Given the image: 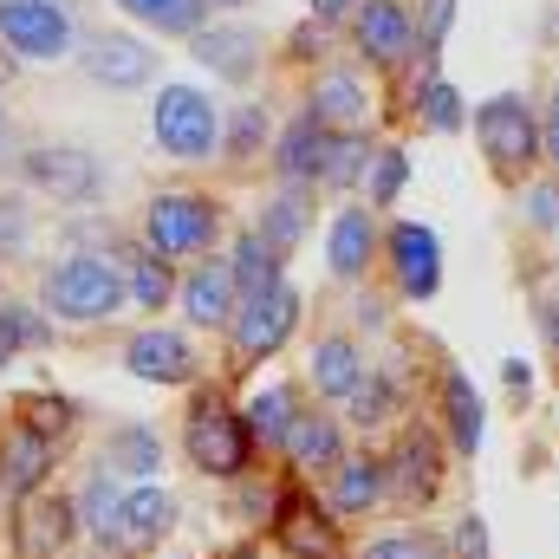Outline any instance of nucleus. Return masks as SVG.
I'll use <instances>...</instances> for the list:
<instances>
[{
    "instance_id": "nucleus-48",
    "label": "nucleus",
    "mask_w": 559,
    "mask_h": 559,
    "mask_svg": "<svg viewBox=\"0 0 559 559\" xmlns=\"http://www.w3.org/2000/svg\"><path fill=\"white\" fill-rule=\"evenodd\" d=\"M501 378H508V391H527V384H534V371H527V358H508V365H501Z\"/></svg>"
},
{
    "instance_id": "nucleus-20",
    "label": "nucleus",
    "mask_w": 559,
    "mask_h": 559,
    "mask_svg": "<svg viewBox=\"0 0 559 559\" xmlns=\"http://www.w3.org/2000/svg\"><path fill=\"white\" fill-rule=\"evenodd\" d=\"M306 384H312L319 397H332V404H352V391L365 384V352H358V338L325 332V338L312 345V358H306Z\"/></svg>"
},
{
    "instance_id": "nucleus-21",
    "label": "nucleus",
    "mask_w": 559,
    "mask_h": 559,
    "mask_svg": "<svg viewBox=\"0 0 559 559\" xmlns=\"http://www.w3.org/2000/svg\"><path fill=\"white\" fill-rule=\"evenodd\" d=\"M306 118H319L325 131H365L371 118V92L358 72H319L312 79V98H306Z\"/></svg>"
},
{
    "instance_id": "nucleus-41",
    "label": "nucleus",
    "mask_w": 559,
    "mask_h": 559,
    "mask_svg": "<svg viewBox=\"0 0 559 559\" xmlns=\"http://www.w3.org/2000/svg\"><path fill=\"white\" fill-rule=\"evenodd\" d=\"M417 111H423L429 131H462V111H468V105H462V92H455L449 79H429L417 92Z\"/></svg>"
},
{
    "instance_id": "nucleus-40",
    "label": "nucleus",
    "mask_w": 559,
    "mask_h": 559,
    "mask_svg": "<svg viewBox=\"0 0 559 559\" xmlns=\"http://www.w3.org/2000/svg\"><path fill=\"white\" fill-rule=\"evenodd\" d=\"M404 182H411V156H404V150H378V156H371V176H365L371 209H391V202L404 195Z\"/></svg>"
},
{
    "instance_id": "nucleus-11",
    "label": "nucleus",
    "mask_w": 559,
    "mask_h": 559,
    "mask_svg": "<svg viewBox=\"0 0 559 559\" xmlns=\"http://www.w3.org/2000/svg\"><path fill=\"white\" fill-rule=\"evenodd\" d=\"M79 72L105 92H138V85L156 79V52L138 33H85L79 39Z\"/></svg>"
},
{
    "instance_id": "nucleus-33",
    "label": "nucleus",
    "mask_w": 559,
    "mask_h": 559,
    "mask_svg": "<svg viewBox=\"0 0 559 559\" xmlns=\"http://www.w3.org/2000/svg\"><path fill=\"white\" fill-rule=\"evenodd\" d=\"M371 138L365 131H332V150H325V169H319V189H358L371 176Z\"/></svg>"
},
{
    "instance_id": "nucleus-24",
    "label": "nucleus",
    "mask_w": 559,
    "mask_h": 559,
    "mask_svg": "<svg viewBox=\"0 0 559 559\" xmlns=\"http://www.w3.org/2000/svg\"><path fill=\"white\" fill-rule=\"evenodd\" d=\"M286 462H293V475H332L338 462H345V423L332 417H306L293 423V436H286V449H280Z\"/></svg>"
},
{
    "instance_id": "nucleus-10",
    "label": "nucleus",
    "mask_w": 559,
    "mask_h": 559,
    "mask_svg": "<svg viewBox=\"0 0 559 559\" xmlns=\"http://www.w3.org/2000/svg\"><path fill=\"white\" fill-rule=\"evenodd\" d=\"M293 325H299V293H293V286H274V293H261V299H241V306H235V325H228L235 358H241V365L274 358L280 345L293 338Z\"/></svg>"
},
{
    "instance_id": "nucleus-15",
    "label": "nucleus",
    "mask_w": 559,
    "mask_h": 559,
    "mask_svg": "<svg viewBox=\"0 0 559 559\" xmlns=\"http://www.w3.org/2000/svg\"><path fill=\"white\" fill-rule=\"evenodd\" d=\"M189 52H195V66H209L215 79H228V85H248V79L261 72V59H267V39H261L254 26L215 20V26L189 33Z\"/></svg>"
},
{
    "instance_id": "nucleus-42",
    "label": "nucleus",
    "mask_w": 559,
    "mask_h": 559,
    "mask_svg": "<svg viewBox=\"0 0 559 559\" xmlns=\"http://www.w3.org/2000/svg\"><path fill=\"white\" fill-rule=\"evenodd\" d=\"M449 20H455V0H423V20H417V59L423 66H436V46H442Z\"/></svg>"
},
{
    "instance_id": "nucleus-52",
    "label": "nucleus",
    "mask_w": 559,
    "mask_h": 559,
    "mask_svg": "<svg viewBox=\"0 0 559 559\" xmlns=\"http://www.w3.org/2000/svg\"><path fill=\"white\" fill-rule=\"evenodd\" d=\"M0 150H7V111H0Z\"/></svg>"
},
{
    "instance_id": "nucleus-25",
    "label": "nucleus",
    "mask_w": 559,
    "mask_h": 559,
    "mask_svg": "<svg viewBox=\"0 0 559 559\" xmlns=\"http://www.w3.org/2000/svg\"><path fill=\"white\" fill-rule=\"evenodd\" d=\"M384 495H391L384 455H345L332 468V514H371Z\"/></svg>"
},
{
    "instance_id": "nucleus-1",
    "label": "nucleus",
    "mask_w": 559,
    "mask_h": 559,
    "mask_svg": "<svg viewBox=\"0 0 559 559\" xmlns=\"http://www.w3.org/2000/svg\"><path fill=\"white\" fill-rule=\"evenodd\" d=\"M124 299H131L124 261H111V254H66V261H52L39 274V306L52 319H66V325H98Z\"/></svg>"
},
{
    "instance_id": "nucleus-30",
    "label": "nucleus",
    "mask_w": 559,
    "mask_h": 559,
    "mask_svg": "<svg viewBox=\"0 0 559 559\" xmlns=\"http://www.w3.org/2000/svg\"><path fill=\"white\" fill-rule=\"evenodd\" d=\"M280 261L286 254H274L254 228L235 241V254H228V267H235V286H241V299H261V293H274V286H286V274H280Z\"/></svg>"
},
{
    "instance_id": "nucleus-51",
    "label": "nucleus",
    "mask_w": 559,
    "mask_h": 559,
    "mask_svg": "<svg viewBox=\"0 0 559 559\" xmlns=\"http://www.w3.org/2000/svg\"><path fill=\"white\" fill-rule=\"evenodd\" d=\"M222 559H261V547H228Z\"/></svg>"
},
{
    "instance_id": "nucleus-5",
    "label": "nucleus",
    "mask_w": 559,
    "mask_h": 559,
    "mask_svg": "<svg viewBox=\"0 0 559 559\" xmlns=\"http://www.w3.org/2000/svg\"><path fill=\"white\" fill-rule=\"evenodd\" d=\"M475 143H481V156L501 182H521L547 138H540V118L521 92H495L488 105H475Z\"/></svg>"
},
{
    "instance_id": "nucleus-12",
    "label": "nucleus",
    "mask_w": 559,
    "mask_h": 559,
    "mask_svg": "<svg viewBox=\"0 0 559 559\" xmlns=\"http://www.w3.org/2000/svg\"><path fill=\"white\" fill-rule=\"evenodd\" d=\"M352 39H358V52H365L371 66H384V72H397V66L417 59V20H411L404 0H358Z\"/></svg>"
},
{
    "instance_id": "nucleus-46",
    "label": "nucleus",
    "mask_w": 559,
    "mask_h": 559,
    "mask_svg": "<svg viewBox=\"0 0 559 559\" xmlns=\"http://www.w3.org/2000/svg\"><path fill=\"white\" fill-rule=\"evenodd\" d=\"M527 215L534 228H559V189H527Z\"/></svg>"
},
{
    "instance_id": "nucleus-39",
    "label": "nucleus",
    "mask_w": 559,
    "mask_h": 559,
    "mask_svg": "<svg viewBox=\"0 0 559 559\" xmlns=\"http://www.w3.org/2000/svg\"><path fill=\"white\" fill-rule=\"evenodd\" d=\"M358 559H455V547H449L442 534H417V527H404V534L371 540Z\"/></svg>"
},
{
    "instance_id": "nucleus-50",
    "label": "nucleus",
    "mask_w": 559,
    "mask_h": 559,
    "mask_svg": "<svg viewBox=\"0 0 559 559\" xmlns=\"http://www.w3.org/2000/svg\"><path fill=\"white\" fill-rule=\"evenodd\" d=\"M547 338L559 345V299H547Z\"/></svg>"
},
{
    "instance_id": "nucleus-44",
    "label": "nucleus",
    "mask_w": 559,
    "mask_h": 559,
    "mask_svg": "<svg viewBox=\"0 0 559 559\" xmlns=\"http://www.w3.org/2000/svg\"><path fill=\"white\" fill-rule=\"evenodd\" d=\"M462 559H488V521L481 514H468V521H455V540H449Z\"/></svg>"
},
{
    "instance_id": "nucleus-23",
    "label": "nucleus",
    "mask_w": 559,
    "mask_h": 559,
    "mask_svg": "<svg viewBox=\"0 0 559 559\" xmlns=\"http://www.w3.org/2000/svg\"><path fill=\"white\" fill-rule=\"evenodd\" d=\"M169 527H176V501H169V488L143 481V488L124 495V521H118V547H124V554H150V547H163Z\"/></svg>"
},
{
    "instance_id": "nucleus-7",
    "label": "nucleus",
    "mask_w": 559,
    "mask_h": 559,
    "mask_svg": "<svg viewBox=\"0 0 559 559\" xmlns=\"http://www.w3.org/2000/svg\"><path fill=\"white\" fill-rule=\"evenodd\" d=\"M20 182L52 202H92L105 189V163L79 143H33V150H20Z\"/></svg>"
},
{
    "instance_id": "nucleus-53",
    "label": "nucleus",
    "mask_w": 559,
    "mask_h": 559,
    "mask_svg": "<svg viewBox=\"0 0 559 559\" xmlns=\"http://www.w3.org/2000/svg\"><path fill=\"white\" fill-rule=\"evenodd\" d=\"M202 7H235V0H202Z\"/></svg>"
},
{
    "instance_id": "nucleus-47",
    "label": "nucleus",
    "mask_w": 559,
    "mask_h": 559,
    "mask_svg": "<svg viewBox=\"0 0 559 559\" xmlns=\"http://www.w3.org/2000/svg\"><path fill=\"white\" fill-rule=\"evenodd\" d=\"M345 13H358V0H312V20H319V26H332V20H345Z\"/></svg>"
},
{
    "instance_id": "nucleus-9",
    "label": "nucleus",
    "mask_w": 559,
    "mask_h": 559,
    "mask_svg": "<svg viewBox=\"0 0 559 559\" xmlns=\"http://www.w3.org/2000/svg\"><path fill=\"white\" fill-rule=\"evenodd\" d=\"M79 527V501L59 495V488H39L26 501H13V559H59L72 547Z\"/></svg>"
},
{
    "instance_id": "nucleus-18",
    "label": "nucleus",
    "mask_w": 559,
    "mask_h": 559,
    "mask_svg": "<svg viewBox=\"0 0 559 559\" xmlns=\"http://www.w3.org/2000/svg\"><path fill=\"white\" fill-rule=\"evenodd\" d=\"M182 312H189V325H202V332H228L235 325V306H241V286H235V267L222 261V254H202V267L182 280Z\"/></svg>"
},
{
    "instance_id": "nucleus-28",
    "label": "nucleus",
    "mask_w": 559,
    "mask_h": 559,
    "mask_svg": "<svg viewBox=\"0 0 559 559\" xmlns=\"http://www.w3.org/2000/svg\"><path fill=\"white\" fill-rule=\"evenodd\" d=\"M111 7H124L138 26L163 33V39H189V33L209 26V7L202 0H111Z\"/></svg>"
},
{
    "instance_id": "nucleus-32",
    "label": "nucleus",
    "mask_w": 559,
    "mask_h": 559,
    "mask_svg": "<svg viewBox=\"0 0 559 559\" xmlns=\"http://www.w3.org/2000/svg\"><path fill=\"white\" fill-rule=\"evenodd\" d=\"M124 286H131V299H138L143 312H163L182 286H176V267L163 261V254H150V248H138V254H124Z\"/></svg>"
},
{
    "instance_id": "nucleus-8",
    "label": "nucleus",
    "mask_w": 559,
    "mask_h": 559,
    "mask_svg": "<svg viewBox=\"0 0 559 559\" xmlns=\"http://www.w3.org/2000/svg\"><path fill=\"white\" fill-rule=\"evenodd\" d=\"M0 46L20 59H66L72 39V7L59 0H0Z\"/></svg>"
},
{
    "instance_id": "nucleus-4",
    "label": "nucleus",
    "mask_w": 559,
    "mask_h": 559,
    "mask_svg": "<svg viewBox=\"0 0 559 559\" xmlns=\"http://www.w3.org/2000/svg\"><path fill=\"white\" fill-rule=\"evenodd\" d=\"M150 138L176 163H209L222 150V111L202 85H163L150 111Z\"/></svg>"
},
{
    "instance_id": "nucleus-36",
    "label": "nucleus",
    "mask_w": 559,
    "mask_h": 559,
    "mask_svg": "<svg viewBox=\"0 0 559 559\" xmlns=\"http://www.w3.org/2000/svg\"><path fill=\"white\" fill-rule=\"evenodd\" d=\"M13 417L26 423V429H39V436H52V442H66L72 436V397H59V391H26L20 404H13Z\"/></svg>"
},
{
    "instance_id": "nucleus-49",
    "label": "nucleus",
    "mask_w": 559,
    "mask_h": 559,
    "mask_svg": "<svg viewBox=\"0 0 559 559\" xmlns=\"http://www.w3.org/2000/svg\"><path fill=\"white\" fill-rule=\"evenodd\" d=\"M547 156H554V169H559V85H554V105H547Z\"/></svg>"
},
{
    "instance_id": "nucleus-45",
    "label": "nucleus",
    "mask_w": 559,
    "mask_h": 559,
    "mask_svg": "<svg viewBox=\"0 0 559 559\" xmlns=\"http://www.w3.org/2000/svg\"><path fill=\"white\" fill-rule=\"evenodd\" d=\"M312 46H319V52H325V26H319V20H312V13H306V20H299V33H293V39H286V52H293V59H299V66H306V59H312Z\"/></svg>"
},
{
    "instance_id": "nucleus-13",
    "label": "nucleus",
    "mask_w": 559,
    "mask_h": 559,
    "mask_svg": "<svg viewBox=\"0 0 559 559\" xmlns=\"http://www.w3.org/2000/svg\"><path fill=\"white\" fill-rule=\"evenodd\" d=\"M384 475H391V495H397L404 508H429V501L442 495V442H436V429L411 423V429L391 442Z\"/></svg>"
},
{
    "instance_id": "nucleus-3",
    "label": "nucleus",
    "mask_w": 559,
    "mask_h": 559,
    "mask_svg": "<svg viewBox=\"0 0 559 559\" xmlns=\"http://www.w3.org/2000/svg\"><path fill=\"white\" fill-rule=\"evenodd\" d=\"M222 235V202L215 195H195V189H163L150 195L143 209V248L163 254V261H182V254H209Z\"/></svg>"
},
{
    "instance_id": "nucleus-37",
    "label": "nucleus",
    "mask_w": 559,
    "mask_h": 559,
    "mask_svg": "<svg viewBox=\"0 0 559 559\" xmlns=\"http://www.w3.org/2000/svg\"><path fill=\"white\" fill-rule=\"evenodd\" d=\"M397 404H404L397 378H391V371H365V384L352 391V423L378 429V423H391V417H397Z\"/></svg>"
},
{
    "instance_id": "nucleus-34",
    "label": "nucleus",
    "mask_w": 559,
    "mask_h": 559,
    "mask_svg": "<svg viewBox=\"0 0 559 559\" xmlns=\"http://www.w3.org/2000/svg\"><path fill=\"white\" fill-rule=\"evenodd\" d=\"M274 254H293L306 241V189H280L274 202L261 209V228H254Z\"/></svg>"
},
{
    "instance_id": "nucleus-19",
    "label": "nucleus",
    "mask_w": 559,
    "mask_h": 559,
    "mask_svg": "<svg viewBox=\"0 0 559 559\" xmlns=\"http://www.w3.org/2000/svg\"><path fill=\"white\" fill-rule=\"evenodd\" d=\"M371 254H378V215L365 202H345L325 228V267L338 280H365L371 274Z\"/></svg>"
},
{
    "instance_id": "nucleus-43",
    "label": "nucleus",
    "mask_w": 559,
    "mask_h": 559,
    "mask_svg": "<svg viewBox=\"0 0 559 559\" xmlns=\"http://www.w3.org/2000/svg\"><path fill=\"white\" fill-rule=\"evenodd\" d=\"M26 235H33V222H26V202L0 195V254H20V248H26Z\"/></svg>"
},
{
    "instance_id": "nucleus-26",
    "label": "nucleus",
    "mask_w": 559,
    "mask_h": 559,
    "mask_svg": "<svg viewBox=\"0 0 559 559\" xmlns=\"http://www.w3.org/2000/svg\"><path fill=\"white\" fill-rule=\"evenodd\" d=\"M442 429H449V442L462 449V455H475L481 449V436H488V411H481V391L468 384V371H442Z\"/></svg>"
},
{
    "instance_id": "nucleus-2",
    "label": "nucleus",
    "mask_w": 559,
    "mask_h": 559,
    "mask_svg": "<svg viewBox=\"0 0 559 559\" xmlns=\"http://www.w3.org/2000/svg\"><path fill=\"white\" fill-rule=\"evenodd\" d=\"M182 455H189L202 475H215V481L248 475V462H254L248 417H241V411H228V397H222V391H195L189 423H182Z\"/></svg>"
},
{
    "instance_id": "nucleus-38",
    "label": "nucleus",
    "mask_w": 559,
    "mask_h": 559,
    "mask_svg": "<svg viewBox=\"0 0 559 559\" xmlns=\"http://www.w3.org/2000/svg\"><path fill=\"white\" fill-rule=\"evenodd\" d=\"M52 332H46V319L33 312V306H0V371L13 365V352H33V345H46Z\"/></svg>"
},
{
    "instance_id": "nucleus-22",
    "label": "nucleus",
    "mask_w": 559,
    "mask_h": 559,
    "mask_svg": "<svg viewBox=\"0 0 559 559\" xmlns=\"http://www.w3.org/2000/svg\"><path fill=\"white\" fill-rule=\"evenodd\" d=\"M325 150H332V131H325L319 118H293V124L274 138V176L286 182V189H306V182H319V169H325Z\"/></svg>"
},
{
    "instance_id": "nucleus-16",
    "label": "nucleus",
    "mask_w": 559,
    "mask_h": 559,
    "mask_svg": "<svg viewBox=\"0 0 559 559\" xmlns=\"http://www.w3.org/2000/svg\"><path fill=\"white\" fill-rule=\"evenodd\" d=\"M52 462H59V442H52V436L26 429L20 417L0 423V488H7L13 501L39 495V488H46V475H52Z\"/></svg>"
},
{
    "instance_id": "nucleus-17",
    "label": "nucleus",
    "mask_w": 559,
    "mask_h": 559,
    "mask_svg": "<svg viewBox=\"0 0 559 559\" xmlns=\"http://www.w3.org/2000/svg\"><path fill=\"white\" fill-rule=\"evenodd\" d=\"M124 371L143 378V384H189L202 365H195V345L182 332L143 325V332H131V345H124Z\"/></svg>"
},
{
    "instance_id": "nucleus-31",
    "label": "nucleus",
    "mask_w": 559,
    "mask_h": 559,
    "mask_svg": "<svg viewBox=\"0 0 559 559\" xmlns=\"http://www.w3.org/2000/svg\"><path fill=\"white\" fill-rule=\"evenodd\" d=\"M105 468H111V475H163V442H156V429H150V423H124V429H111V442H105Z\"/></svg>"
},
{
    "instance_id": "nucleus-29",
    "label": "nucleus",
    "mask_w": 559,
    "mask_h": 559,
    "mask_svg": "<svg viewBox=\"0 0 559 559\" xmlns=\"http://www.w3.org/2000/svg\"><path fill=\"white\" fill-rule=\"evenodd\" d=\"M124 495H131V488H118V481H111V468L85 481V501H79V527H85V534H92L98 547H118V521H124Z\"/></svg>"
},
{
    "instance_id": "nucleus-6",
    "label": "nucleus",
    "mask_w": 559,
    "mask_h": 559,
    "mask_svg": "<svg viewBox=\"0 0 559 559\" xmlns=\"http://www.w3.org/2000/svg\"><path fill=\"white\" fill-rule=\"evenodd\" d=\"M267 534H274V547L286 559H338L345 554V527H338V514L319 508L306 488H280Z\"/></svg>"
},
{
    "instance_id": "nucleus-35",
    "label": "nucleus",
    "mask_w": 559,
    "mask_h": 559,
    "mask_svg": "<svg viewBox=\"0 0 559 559\" xmlns=\"http://www.w3.org/2000/svg\"><path fill=\"white\" fill-rule=\"evenodd\" d=\"M267 105H235L228 111V124H222V150H228V163H254L261 150H267Z\"/></svg>"
},
{
    "instance_id": "nucleus-14",
    "label": "nucleus",
    "mask_w": 559,
    "mask_h": 559,
    "mask_svg": "<svg viewBox=\"0 0 559 559\" xmlns=\"http://www.w3.org/2000/svg\"><path fill=\"white\" fill-rule=\"evenodd\" d=\"M384 254H391V280H397V293L404 299H436V286H442V241H436V228H423V222H397L391 235H384Z\"/></svg>"
},
{
    "instance_id": "nucleus-27",
    "label": "nucleus",
    "mask_w": 559,
    "mask_h": 559,
    "mask_svg": "<svg viewBox=\"0 0 559 559\" xmlns=\"http://www.w3.org/2000/svg\"><path fill=\"white\" fill-rule=\"evenodd\" d=\"M248 436H254V449H286V436H293V423L306 417L299 411V391L293 384H267V391H254L248 397Z\"/></svg>"
}]
</instances>
